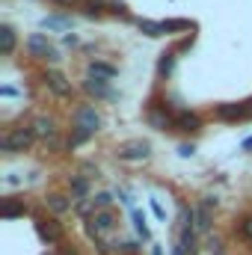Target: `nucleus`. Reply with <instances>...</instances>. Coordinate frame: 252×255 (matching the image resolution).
<instances>
[{"mask_svg":"<svg viewBox=\"0 0 252 255\" xmlns=\"http://www.w3.org/2000/svg\"><path fill=\"white\" fill-rule=\"evenodd\" d=\"M151 211H154V214H157L160 220H166V211L160 208V202H157V199H151Z\"/></svg>","mask_w":252,"mask_h":255,"instance_id":"28","label":"nucleus"},{"mask_svg":"<svg viewBox=\"0 0 252 255\" xmlns=\"http://www.w3.org/2000/svg\"><path fill=\"white\" fill-rule=\"evenodd\" d=\"M74 128H83V130L95 133V130L101 128V116H98V110H95L92 104H80V107L74 110Z\"/></svg>","mask_w":252,"mask_h":255,"instance_id":"4","label":"nucleus"},{"mask_svg":"<svg viewBox=\"0 0 252 255\" xmlns=\"http://www.w3.org/2000/svg\"><path fill=\"white\" fill-rule=\"evenodd\" d=\"M244 148H252V136L250 139H244Z\"/></svg>","mask_w":252,"mask_h":255,"instance_id":"35","label":"nucleus"},{"mask_svg":"<svg viewBox=\"0 0 252 255\" xmlns=\"http://www.w3.org/2000/svg\"><path fill=\"white\" fill-rule=\"evenodd\" d=\"M113 226H116V217H113L110 211H98V214L92 217V223H89V235L98 238L101 232H110Z\"/></svg>","mask_w":252,"mask_h":255,"instance_id":"7","label":"nucleus"},{"mask_svg":"<svg viewBox=\"0 0 252 255\" xmlns=\"http://www.w3.org/2000/svg\"><path fill=\"white\" fill-rule=\"evenodd\" d=\"M45 27H65V18H45Z\"/></svg>","mask_w":252,"mask_h":255,"instance_id":"29","label":"nucleus"},{"mask_svg":"<svg viewBox=\"0 0 252 255\" xmlns=\"http://www.w3.org/2000/svg\"><path fill=\"white\" fill-rule=\"evenodd\" d=\"M151 255H163V253H160V247H154V250H151Z\"/></svg>","mask_w":252,"mask_h":255,"instance_id":"36","label":"nucleus"},{"mask_svg":"<svg viewBox=\"0 0 252 255\" xmlns=\"http://www.w3.org/2000/svg\"><path fill=\"white\" fill-rule=\"evenodd\" d=\"M54 3H60V6H74V3H83V0H54Z\"/></svg>","mask_w":252,"mask_h":255,"instance_id":"31","label":"nucleus"},{"mask_svg":"<svg viewBox=\"0 0 252 255\" xmlns=\"http://www.w3.org/2000/svg\"><path fill=\"white\" fill-rule=\"evenodd\" d=\"M83 89H86L89 95H95V98H113V89L107 86V80H98V77L83 80Z\"/></svg>","mask_w":252,"mask_h":255,"instance_id":"9","label":"nucleus"},{"mask_svg":"<svg viewBox=\"0 0 252 255\" xmlns=\"http://www.w3.org/2000/svg\"><path fill=\"white\" fill-rule=\"evenodd\" d=\"M63 45H68V48H74V45H80V39H77L74 33H65V36H63Z\"/></svg>","mask_w":252,"mask_h":255,"instance_id":"27","label":"nucleus"},{"mask_svg":"<svg viewBox=\"0 0 252 255\" xmlns=\"http://www.w3.org/2000/svg\"><path fill=\"white\" fill-rule=\"evenodd\" d=\"M86 190H89V184H86V175H71V202H80V199H86Z\"/></svg>","mask_w":252,"mask_h":255,"instance_id":"16","label":"nucleus"},{"mask_svg":"<svg viewBox=\"0 0 252 255\" xmlns=\"http://www.w3.org/2000/svg\"><path fill=\"white\" fill-rule=\"evenodd\" d=\"M107 6H110V0H83V15L86 18H101Z\"/></svg>","mask_w":252,"mask_h":255,"instance_id":"15","label":"nucleus"},{"mask_svg":"<svg viewBox=\"0 0 252 255\" xmlns=\"http://www.w3.org/2000/svg\"><path fill=\"white\" fill-rule=\"evenodd\" d=\"M89 77H98V80H110V77H116V65L92 60V63H89Z\"/></svg>","mask_w":252,"mask_h":255,"instance_id":"11","label":"nucleus"},{"mask_svg":"<svg viewBox=\"0 0 252 255\" xmlns=\"http://www.w3.org/2000/svg\"><path fill=\"white\" fill-rule=\"evenodd\" d=\"M33 130H36V136H45L48 142H54V139H57V128H54L51 119H45V116H39V119L33 122Z\"/></svg>","mask_w":252,"mask_h":255,"instance_id":"12","label":"nucleus"},{"mask_svg":"<svg viewBox=\"0 0 252 255\" xmlns=\"http://www.w3.org/2000/svg\"><path fill=\"white\" fill-rule=\"evenodd\" d=\"M0 51H3L6 57L15 51V30H12L9 24H3V27H0Z\"/></svg>","mask_w":252,"mask_h":255,"instance_id":"14","label":"nucleus"},{"mask_svg":"<svg viewBox=\"0 0 252 255\" xmlns=\"http://www.w3.org/2000/svg\"><path fill=\"white\" fill-rule=\"evenodd\" d=\"M241 232L247 235V241L252 244V214H250V217H244V223H241Z\"/></svg>","mask_w":252,"mask_h":255,"instance_id":"26","label":"nucleus"},{"mask_svg":"<svg viewBox=\"0 0 252 255\" xmlns=\"http://www.w3.org/2000/svg\"><path fill=\"white\" fill-rule=\"evenodd\" d=\"M92 205L101 208V211H107V208L113 205V196H110V193H98V196H92Z\"/></svg>","mask_w":252,"mask_h":255,"instance_id":"24","label":"nucleus"},{"mask_svg":"<svg viewBox=\"0 0 252 255\" xmlns=\"http://www.w3.org/2000/svg\"><path fill=\"white\" fill-rule=\"evenodd\" d=\"M83 172H86V178H98V166H92V163H86Z\"/></svg>","mask_w":252,"mask_h":255,"instance_id":"30","label":"nucleus"},{"mask_svg":"<svg viewBox=\"0 0 252 255\" xmlns=\"http://www.w3.org/2000/svg\"><path fill=\"white\" fill-rule=\"evenodd\" d=\"M148 151H151V145L148 142H142V139H127V142H122L119 148H116V157L119 160H145L148 157Z\"/></svg>","mask_w":252,"mask_h":255,"instance_id":"3","label":"nucleus"},{"mask_svg":"<svg viewBox=\"0 0 252 255\" xmlns=\"http://www.w3.org/2000/svg\"><path fill=\"white\" fill-rule=\"evenodd\" d=\"M89 136H92L89 130H83V128H74V130L68 133V139H65V145H68V148H77V145H83V142H86Z\"/></svg>","mask_w":252,"mask_h":255,"instance_id":"20","label":"nucleus"},{"mask_svg":"<svg viewBox=\"0 0 252 255\" xmlns=\"http://www.w3.org/2000/svg\"><path fill=\"white\" fill-rule=\"evenodd\" d=\"M110 12H113V15H122V18H127L125 3H122V0H110Z\"/></svg>","mask_w":252,"mask_h":255,"instance_id":"25","label":"nucleus"},{"mask_svg":"<svg viewBox=\"0 0 252 255\" xmlns=\"http://www.w3.org/2000/svg\"><path fill=\"white\" fill-rule=\"evenodd\" d=\"M48 208H51L54 214H65V211L71 208V202H68L65 196H60V193H54V196H48Z\"/></svg>","mask_w":252,"mask_h":255,"instance_id":"21","label":"nucleus"},{"mask_svg":"<svg viewBox=\"0 0 252 255\" xmlns=\"http://www.w3.org/2000/svg\"><path fill=\"white\" fill-rule=\"evenodd\" d=\"M214 113L226 122H235V119H250L252 116V104H217Z\"/></svg>","mask_w":252,"mask_h":255,"instance_id":"5","label":"nucleus"},{"mask_svg":"<svg viewBox=\"0 0 252 255\" xmlns=\"http://www.w3.org/2000/svg\"><path fill=\"white\" fill-rule=\"evenodd\" d=\"M175 60H178V51H166V54L157 60V74H160V77H163V74H172Z\"/></svg>","mask_w":252,"mask_h":255,"instance_id":"17","label":"nucleus"},{"mask_svg":"<svg viewBox=\"0 0 252 255\" xmlns=\"http://www.w3.org/2000/svg\"><path fill=\"white\" fill-rule=\"evenodd\" d=\"M193 154V145H181V157H190Z\"/></svg>","mask_w":252,"mask_h":255,"instance_id":"32","label":"nucleus"},{"mask_svg":"<svg viewBox=\"0 0 252 255\" xmlns=\"http://www.w3.org/2000/svg\"><path fill=\"white\" fill-rule=\"evenodd\" d=\"M27 51L36 57V60H48V63H60L63 57H60V51L42 36V33H33L30 39H27Z\"/></svg>","mask_w":252,"mask_h":255,"instance_id":"2","label":"nucleus"},{"mask_svg":"<svg viewBox=\"0 0 252 255\" xmlns=\"http://www.w3.org/2000/svg\"><path fill=\"white\" fill-rule=\"evenodd\" d=\"M163 27H166V33H175V30H190V21H184V18H172V21H163Z\"/></svg>","mask_w":252,"mask_h":255,"instance_id":"23","label":"nucleus"},{"mask_svg":"<svg viewBox=\"0 0 252 255\" xmlns=\"http://www.w3.org/2000/svg\"><path fill=\"white\" fill-rule=\"evenodd\" d=\"M39 235H42L48 244H57V241L63 238V226H60L57 220H42V223H39Z\"/></svg>","mask_w":252,"mask_h":255,"instance_id":"10","label":"nucleus"},{"mask_svg":"<svg viewBox=\"0 0 252 255\" xmlns=\"http://www.w3.org/2000/svg\"><path fill=\"white\" fill-rule=\"evenodd\" d=\"M172 255H187V253H184L181 247H175V250H172Z\"/></svg>","mask_w":252,"mask_h":255,"instance_id":"34","label":"nucleus"},{"mask_svg":"<svg viewBox=\"0 0 252 255\" xmlns=\"http://www.w3.org/2000/svg\"><path fill=\"white\" fill-rule=\"evenodd\" d=\"M136 27L142 30V33H148V36H166V27H163V21H136Z\"/></svg>","mask_w":252,"mask_h":255,"instance_id":"18","label":"nucleus"},{"mask_svg":"<svg viewBox=\"0 0 252 255\" xmlns=\"http://www.w3.org/2000/svg\"><path fill=\"white\" fill-rule=\"evenodd\" d=\"M193 214H196V229H199V232H208V229H211V211H208L205 205H196Z\"/></svg>","mask_w":252,"mask_h":255,"instance_id":"19","label":"nucleus"},{"mask_svg":"<svg viewBox=\"0 0 252 255\" xmlns=\"http://www.w3.org/2000/svg\"><path fill=\"white\" fill-rule=\"evenodd\" d=\"M33 139H36V130H33V125L12 128V130H6V133H3L0 148H3V154H15V151L30 148V145H33Z\"/></svg>","mask_w":252,"mask_h":255,"instance_id":"1","label":"nucleus"},{"mask_svg":"<svg viewBox=\"0 0 252 255\" xmlns=\"http://www.w3.org/2000/svg\"><path fill=\"white\" fill-rule=\"evenodd\" d=\"M45 86H48L57 98H71V92H74V89H71V83L65 80L60 71H48V74H45Z\"/></svg>","mask_w":252,"mask_h":255,"instance_id":"6","label":"nucleus"},{"mask_svg":"<svg viewBox=\"0 0 252 255\" xmlns=\"http://www.w3.org/2000/svg\"><path fill=\"white\" fill-rule=\"evenodd\" d=\"M133 226H136V232H139L142 238H148V226H145V211L133 208Z\"/></svg>","mask_w":252,"mask_h":255,"instance_id":"22","label":"nucleus"},{"mask_svg":"<svg viewBox=\"0 0 252 255\" xmlns=\"http://www.w3.org/2000/svg\"><path fill=\"white\" fill-rule=\"evenodd\" d=\"M60 255H77V250H74V247H65V250H63Z\"/></svg>","mask_w":252,"mask_h":255,"instance_id":"33","label":"nucleus"},{"mask_svg":"<svg viewBox=\"0 0 252 255\" xmlns=\"http://www.w3.org/2000/svg\"><path fill=\"white\" fill-rule=\"evenodd\" d=\"M27 211V205H24V199H3V205H0V214L6 217V220H12V217H18V214H24Z\"/></svg>","mask_w":252,"mask_h":255,"instance_id":"13","label":"nucleus"},{"mask_svg":"<svg viewBox=\"0 0 252 255\" xmlns=\"http://www.w3.org/2000/svg\"><path fill=\"white\" fill-rule=\"evenodd\" d=\"M175 128H178V130H187V133H196V130H202V119H199L196 113H190V110H178Z\"/></svg>","mask_w":252,"mask_h":255,"instance_id":"8","label":"nucleus"}]
</instances>
